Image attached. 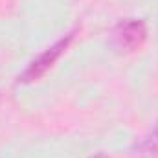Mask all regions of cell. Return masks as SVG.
<instances>
[{
  "mask_svg": "<svg viewBox=\"0 0 158 158\" xmlns=\"http://www.w3.org/2000/svg\"><path fill=\"white\" fill-rule=\"evenodd\" d=\"M74 35H76V31H72V33H68V35H64L63 39H59L55 44H52L50 48H46L42 53H40L39 57L35 59V61H31L30 63V66L22 72V76L19 77L20 83H31V81H37L40 76H44L46 74V70L59 59V55L68 48V44L72 42L74 39Z\"/></svg>",
  "mask_w": 158,
  "mask_h": 158,
  "instance_id": "1",
  "label": "cell"
},
{
  "mask_svg": "<svg viewBox=\"0 0 158 158\" xmlns=\"http://www.w3.org/2000/svg\"><path fill=\"white\" fill-rule=\"evenodd\" d=\"M147 37V30L143 20L127 19L121 20L112 31V42L121 52H134L138 50Z\"/></svg>",
  "mask_w": 158,
  "mask_h": 158,
  "instance_id": "2",
  "label": "cell"
},
{
  "mask_svg": "<svg viewBox=\"0 0 158 158\" xmlns=\"http://www.w3.org/2000/svg\"><path fill=\"white\" fill-rule=\"evenodd\" d=\"M136 151L143 158H158V123L156 127L136 145Z\"/></svg>",
  "mask_w": 158,
  "mask_h": 158,
  "instance_id": "3",
  "label": "cell"
},
{
  "mask_svg": "<svg viewBox=\"0 0 158 158\" xmlns=\"http://www.w3.org/2000/svg\"><path fill=\"white\" fill-rule=\"evenodd\" d=\"M94 158H107V156H105V155H96Z\"/></svg>",
  "mask_w": 158,
  "mask_h": 158,
  "instance_id": "4",
  "label": "cell"
}]
</instances>
